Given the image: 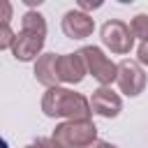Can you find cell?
<instances>
[{
  "mask_svg": "<svg viewBox=\"0 0 148 148\" xmlns=\"http://www.w3.org/2000/svg\"><path fill=\"white\" fill-rule=\"evenodd\" d=\"M42 111L49 118L65 116L69 120H90V102L74 90L67 88H49L42 99Z\"/></svg>",
  "mask_w": 148,
  "mask_h": 148,
  "instance_id": "6da1fadb",
  "label": "cell"
},
{
  "mask_svg": "<svg viewBox=\"0 0 148 148\" xmlns=\"http://www.w3.org/2000/svg\"><path fill=\"white\" fill-rule=\"evenodd\" d=\"M51 139L58 148H86L97 141V127L92 120H67L53 130Z\"/></svg>",
  "mask_w": 148,
  "mask_h": 148,
  "instance_id": "7a4b0ae2",
  "label": "cell"
},
{
  "mask_svg": "<svg viewBox=\"0 0 148 148\" xmlns=\"http://www.w3.org/2000/svg\"><path fill=\"white\" fill-rule=\"evenodd\" d=\"M81 58L86 62V69L102 83V86H111L116 79H118V65H113L104 53L102 49L97 46H83L81 51Z\"/></svg>",
  "mask_w": 148,
  "mask_h": 148,
  "instance_id": "3957f363",
  "label": "cell"
},
{
  "mask_svg": "<svg viewBox=\"0 0 148 148\" xmlns=\"http://www.w3.org/2000/svg\"><path fill=\"white\" fill-rule=\"evenodd\" d=\"M102 44L106 49H111L113 53H130L134 46V35L127 23L111 18L102 25Z\"/></svg>",
  "mask_w": 148,
  "mask_h": 148,
  "instance_id": "277c9868",
  "label": "cell"
},
{
  "mask_svg": "<svg viewBox=\"0 0 148 148\" xmlns=\"http://www.w3.org/2000/svg\"><path fill=\"white\" fill-rule=\"evenodd\" d=\"M118 86H120V90L125 92V95H130V97H136V95H141L143 92V88H146V74H143V69L139 67V62H134V60H123V62H118Z\"/></svg>",
  "mask_w": 148,
  "mask_h": 148,
  "instance_id": "5b68a950",
  "label": "cell"
},
{
  "mask_svg": "<svg viewBox=\"0 0 148 148\" xmlns=\"http://www.w3.org/2000/svg\"><path fill=\"white\" fill-rule=\"evenodd\" d=\"M92 30H95V21L86 12H81V9L65 12V16H62V32L69 39H86V37L92 35Z\"/></svg>",
  "mask_w": 148,
  "mask_h": 148,
  "instance_id": "8992f818",
  "label": "cell"
},
{
  "mask_svg": "<svg viewBox=\"0 0 148 148\" xmlns=\"http://www.w3.org/2000/svg\"><path fill=\"white\" fill-rule=\"evenodd\" d=\"M42 46H44V35H37V32H30V30H21L14 37L12 53L21 62H30V60L37 58V53L42 51Z\"/></svg>",
  "mask_w": 148,
  "mask_h": 148,
  "instance_id": "52a82bcc",
  "label": "cell"
},
{
  "mask_svg": "<svg viewBox=\"0 0 148 148\" xmlns=\"http://www.w3.org/2000/svg\"><path fill=\"white\" fill-rule=\"evenodd\" d=\"M90 109H92L95 113L104 116V118H116V116L120 113V109H123V102H120V97H118L111 88L102 86V88H97V90L92 92V97H90Z\"/></svg>",
  "mask_w": 148,
  "mask_h": 148,
  "instance_id": "ba28073f",
  "label": "cell"
},
{
  "mask_svg": "<svg viewBox=\"0 0 148 148\" xmlns=\"http://www.w3.org/2000/svg\"><path fill=\"white\" fill-rule=\"evenodd\" d=\"M86 62L81 53H62L58 56V79L65 83H79L86 76Z\"/></svg>",
  "mask_w": 148,
  "mask_h": 148,
  "instance_id": "9c48e42d",
  "label": "cell"
},
{
  "mask_svg": "<svg viewBox=\"0 0 148 148\" xmlns=\"http://www.w3.org/2000/svg\"><path fill=\"white\" fill-rule=\"evenodd\" d=\"M35 79L46 86V88H56L58 86V56L56 53H44L37 58L35 62Z\"/></svg>",
  "mask_w": 148,
  "mask_h": 148,
  "instance_id": "30bf717a",
  "label": "cell"
},
{
  "mask_svg": "<svg viewBox=\"0 0 148 148\" xmlns=\"http://www.w3.org/2000/svg\"><path fill=\"white\" fill-rule=\"evenodd\" d=\"M23 30H30V32H37V35H44L46 37V21L39 12H25L23 14Z\"/></svg>",
  "mask_w": 148,
  "mask_h": 148,
  "instance_id": "8fae6325",
  "label": "cell"
},
{
  "mask_svg": "<svg viewBox=\"0 0 148 148\" xmlns=\"http://www.w3.org/2000/svg\"><path fill=\"white\" fill-rule=\"evenodd\" d=\"M132 35L139 37L141 42H148V14H136L132 18V25H130Z\"/></svg>",
  "mask_w": 148,
  "mask_h": 148,
  "instance_id": "7c38bea8",
  "label": "cell"
},
{
  "mask_svg": "<svg viewBox=\"0 0 148 148\" xmlns=\"http://www.w3.org/2000/svg\"><path fill=\"white\" fill-rule=\"evenodd\" d=\"M14 32H12V28H9V23H0V51L2 49H7V46H12L14 44Z\"/></svg>",
  "mask_w": 148,
  "mask_h": 148,
  "instance_id": "4fadbf2b",
  "label": "cell"
},
{
  "mask_svg": "<svg viewBox=\"0 0 148 148\" xmlns=\"http://www.w3.org/2000/svg\"><path fill=\"white\" fill-rule=\"evenodd\" d=\"M12 5L7 2V0H0V23H9V18H12Z\"/></svg>",
  "mask_w": 148,
  "mask_h": 148,
  "instance_id": "5bb4252c",
  "label": "cell"
},
{
  "mask_svg": "<svg viewBox=\"0 0 148 148\" xmlns=\"http://www.w3.org/2000/svg\"><path fill=\"white\" fill-rule=\"evenodd\" d=\"M25 148H58V146L53 143V139H37V141L28 143Z\"/></svg>",
  "mask_w": 148,
  "mask_h": 148,
  "instance_id": "9a60e30c",
  "label": "cell"
},
{
  "mask_svg": "<svg viewBox=\"0 0 148 148\" xmlns=\"http://www.w3.org/2000/svg\"><path fill=\"white\" fill-rule=\"evenodd\" d=\"M136 56H139V62H143V65H148V42H143V44L139 46V51H136Z\"/></svg>",
  "mask_w": 148,
  "mask_h": 148,
  "instance_id": "2e32d148",
  "label": "cell"
},
{
  "mask_svg": "<svg viewBox=\"0 0 148 148\" xmlns=\"http://www.w3.org/2000/svg\"><path fill=\"white\" fill-rule=\"evenodd\" d=\"M97 7H102V2H86V0L79 2V9H81V12H83V9H97Z\"/></svg>",
  "mask_w": 148,
  "mask_h": 148,
  "instance_id": "e0dca14e",
  "label": "cell"
},
{
  "mask_svg": "<svg viewBox=\"0 0 148 148\" xmlns=\"http://www.w3.org/2000/svg\"><path fill=\"white\" fill-rule=\"evenodd\" d=\"M86 148H118V146L106 143V141H95V143H90V146H86Z\"/></svg>",
  "mask_w": 148,
  "mask_h": 148,
  "instance_id": "ac0fdd59",
  "label": "cell"
},
{
  "mask_svg": "<svg viewBox=\"0 0 148 148\" xmlns=\"http://www.w3.org/2000/svg\"><path fill=\"white\" fill-rule=\"evenodd\" d=\"M0 148H7V141H5L2 136H0Z\"/></svg>",
  "mask_w": 148,
  "mask_h": 148,
  "instance_id": "d6986e66",
  "label": "cell"
}]
</instances>
